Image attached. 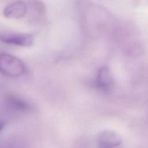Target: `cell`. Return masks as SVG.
Instances as JSON below:
<instances>
[{
  "label": "cell",
  "mask_w": 148,
  "mask_h": 148,
  "mask_svg": "<svg viewBox=\"0 0 148 148\" xmlns=\"http://www.w3.org/2000/svg\"><path fill=\"white\" fill-rule=\"evenodd\" d=\"M121 142V136L117 132L111 130L103 131L98 136L99 145L105 148L115 147L119 146Z\"/></svg>",
  "instance_id": "4"
},
{
  "label": "cell",
  "mask_w": 148,
  "mask_h": 148,
  "mask_svg": "<svg viewBox=\"0 0 148 148\" xmlns=\"http://www.w3.org/2000/svg\"><path fill=\"white\" fill-rule=\"evenodd\" d=\"M6 103L12 108L20 111H25L28 109V103L21 98L14 96L9 95L6 98Z\"/></svg>",
  "instance_id": "6"
},
{
  "label": "cell",
  "mask_w": 148,
  "mask_h": 148,
  "mask_svg": "<svg viewBox=\"0 0 148 148\" xmlns=\"http://www.w3.org/2000/svg\"><path fill=\"white\" fill-rule=\"evenodd\" d=\"M5 126V122L3 120L0 119V132L3 129Z\"/></svg>",
  "instance_id": "7"
},
{
  "label": "cell",
  "mask_w": 148,
  "mask_h": 148,
  "mask_svg": "<svg viewBox=\"0 0 148 148\" xmlns=\"http://www.w3.org/2000/svg\"><path fill=\"white\" fill-rule=\"evenodd\" d=\"M112 76L109 69L106 66L101 68L98 72L97 84L101 88H107L112 83Z\"/></svg>",
  "instance_id": "5"
},
{
  "label": "cell",
  "mask_w": 148,
  "mask_h": 148,
  "mask_svg": "<svg viewBox=\"0 0 148 148\" xmlns=\"http://www.w3.org/2000/svg\"><path fill=\"white\" fill-rule=\"evenodd\" d=\"M0 40L8 45L28 47L33 44L34 36L29 34L0 33Z\"/></svg>",
  "instance_id": "2"
},
{
  "label": "cell",
  "mask_w": 148,
  "mask_h": 148,
  "mask_svg": "<svg viewBox=\"0 0 148 148\" xmlns=\"http://www.w3.org/2000/svg\"><path fill=\"white\" fill-rule=\"evenodd\" d=\"M25 72L23 62L18 58L5 53H0V73L6 76L16 77Z\"/></svg>",
  "instance_id": "1"
},
{
  "label": "cell",
  "mask_w": 148,
  "mask_h": 148,
  "mask_svg": "<svg viewBox=\"0 0 148 148\" xmlns=\"http://www.w3.org/2000/svg\"><path fill=\"white\" fill-rule=\"evenodd\" d=\"M27 7L25 2L21 0L14 1L9 4L3 10V15L10 18L18 19L24 17Z\"/></svg>",
  "instance_id": "3"
}]
</instances>
